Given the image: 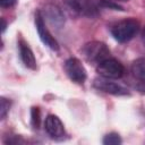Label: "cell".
<instances>
[{"label": "cell", "mask_w": 145, "mask_h": 145, "mask_svg": "<svg viewBox=\"0 0 145 145\" xmlns=\"http://www.w3.org/2000/svg\"><path fill=\"white\" fill-rule=\"evenodd\" d=\"M0 103H1V106H0V118L5 119L7 113L9 112V109H10V101L7 100L6 97H1L0 99Z\"/></svg>", "instance_id": "9a60e30c"}, {"label": "cell", "mask_w": 145, "mask_h": 145, "mask_svg": "<svg viewBox=\"0 0 145 145\" xmlns=\"http://www.w3.org/2000/svg\"><path fill=\"white\" fill-rule=\"evenodd\" d=\"M45 15L49 18L50 23L52 25H56L58 27L62 26V24L65 23V16L61 11V9L54 5H49L45 8Z\"/></svg>", "instance_id": "30bf717a"}, {"label": "cell", "mask_w": 145, "mask_h": 145, "mask_svg": "<svg viewBox=\"0 0 145 145\" xmlns=\"http://www.w3.org/2000/svg\"><path fill=\"white\" fill-rule=\"evenodd\" d=\"M138 29L139 23L134 18H128L113 25L111 28V34L116 41L123 43L131 40L137 34Z\"/></svg>", "instance_id": "6da1fadb"}, {"label": "cell", "mask_w": 145, "mask_h": 145, "mask_svg": "<svg viewBox=\"0 0 145 145\" xmlns=\"http://www.w3.org/2000/svg\"><path fill=\"white\" fill-rule=\"evenodd\" d=\"M35 27H36V31H37L39 36H40L41 41L43 42V44L53 51H58L59 44H58L57 40L52 36V34L49 32V29L46 28L45 23H44V18H43L40 10H37L35 12Z\"/></svg>", "instance_id": "277c9868"}, {"label": "cell", "mask_w": 145, "mask_h": 145, "mask_svg": "<svg viewBox=\"0 0 145 145\" xmlns=\"http://www.w3.org/2000/svg\"><path fill=\"white\" fill-rule=\"evenodd\" d=\"M65 70L68 77L77 84H83L86 80V77H87L86 69L77 58L67 59L65 62Z\"/></svg>", "instance_id": "5b68a950"}, {"label": "cell", "mask_w": 145, "mask_h": 145, "mask_svg": "<svg viewBox=\"0 0 145 145\" xmlns=\"http://www.w3.org/2000/svg\"><path fill=\"white\" fill-rule=\"evenodd\" d=\"M18 46H19V56H20L23 63L29 69H33V70L36 69V60H35L34 53L31 50V48L28 46V44L24 40L20 39L18 42Z\"/></svg>", "instance_id": "9c48e42d"}, {"label": "cell", "mask_w": 145, "mask_h": 145, "mask_svg": "<svg viewBox=\"0 0 145 145\" xmlns=\"http://www.w3.org/2000/svg\"><path fill=\"white\" fill-rule=\"evenodd\" d=\"M97 72L105 78H120L125 74V68L114 58H108L97 65Z\"/></svg>", "instance_id": "3957f363"}, {"label": "cell", "mask_w": 145, "mask_h": 145, "mask_svg": "<svg viewBox=\"0 0 145 145\" xmlns=\"http://www.w3.org/2000/svg\"><path fill=\"white\" fill-rule=\"evenodd\" d=\"M44 128L45 131L52 137V138H59L65 135V127L61 120L54 116V114H49L45 118L44 121Z\"/></svg>", "instance_id": "ba28073f"}, {"label": "cell", "mask_w": 145, "mask_h": 145, "mask_svg": "<svg viewBox=\"0 0 145 145\" xmlns=\"http://www.w3.org/2000/svg\"><path fill=\"white\" fill-rule=\"evenodd\" d=\"M142 41H143V44H144V46H145V27H144L143 33H142Z\"/></svg>", "instance_id": "ac0fdd59"}, {"label": "cell", "mask_w": 145, "mask_h": 145, "mask_svg": "<svg viewBox=\"0 0 145 145\" xmlns=\"http://www.w3.org/2000/svg\"><path fill=\"white\" fill-rule=\"evenodd\" d=\"M31 122L35 129L40 128L41 125V112L37 106H33L31 109Z\"/></svg>", "instance_id": "4fadbf2b"}, {"label": "cell", "mask_w": 145, "mask_h": 145, "mask_svg": "<svg viewBox=\"0 0 145 145\" xmlns=\"http://www.w3.org/2000/svg\"><path fill=\"white\" fill-rule=\"evenodd\" d=\"M118 1H129V0H118Z\"/></svg>", "instance_id": "d6986e66"}, {"label": "cell", "mask_w": 145, "mask_h": 145, "mask_svg": "<svg viewBox=\"0 0 145 145\" xmlns=\"http://www.w3.org/2000/svg\"><path fill=\"white\" fill-rule=\"evenodd\" d=\"M17 3V0H0V6L2 8H10Z\"/></svg>", "instance_id": "2e32d148"}, {"label": "cell", "mask_w": 145, "mask_h": 145, "mask_svg": "<svg viewBox=\"0 0 145 145\" xmlns=\"http://www.w3.org/2000/svg\"><path fill=\"white\" fill-rule=\"evenodd\" d=\"M131 72L136 79L145 83V58H138L133 62Z\"/></svg>", "instance_id": "8fae6325"}, {"label": "cell", "mask_w": 145, "mask_h": 145, "mask_svg": "<svg viewBox=\"0 0 145 145\" xmlns=\"http://www.w3.org/2000/svg\"><path fill=\"white\" fill-rule=\"evenodd\" d=\"M1 22H2V33L6 31V27H7V23H6V20H5V18H1Z\"/></svg>", "instance_id": "e0dca14e"}, {"label": "cell", "mask_w": 145, "mask_h": 145, "mask_svg": "<svg viewBox=\"0 0 145 145\" xmlns=\"http://www.w3.org/2000/svg\"><path fill=\"white\" fill-rule=\"evenodd\" d=\"M82 53L88 62L97 63V65L103 60L110 58L109 48L106 46L105 43L100 41H92L86 43L82 49Z\"/></svg>", "instance_id": "7a4b0ae2"}, {"label": "cell", "mask_w": 145, "mask_h": 145, "mask_svg": "<svg viewBox=\"0 0 145 145\" xmlns=\"http://www.w3.org/2000/svg\"><path fill=\"white\" fill-rule=\"evenodd\" d=\"M93 85L95 88L112 95H129V92L126 87H123L118 83L111 82L109 80V78H105V77L95 78Z\"/></svg>", "instance_id": "52a82bcc"}, {"label": "cell", "mask_w": 145, "mask_h": 145, "mask_svg": "<svg viewBox=\"0 0 145 145\" xmlns=\"http://www.w3.org/2000/svg\"><path fill=\"white\" fill-rule=\"evenodd\" d=\"M99 7L101 8H109V9H113V10H125L121 6H119L118 3H116L112 0H99Z\"/></svg>", "instance_id": "5bb4252c"}, {"label": "cell", "mask_w": 145, "mask_h": 145, "mask_svg": "<svg viewBox=\"0 0 145 145\" xmlns=\"http://www.w3.org/2000/svg\"><path fill=\"white\" fill-rule=\"evenodd\" d=\"M70 8L86 17H95L99 14V0H68Z\"/></svg>", "instance_id": "8992f818"}, {"label": "cell", "mask_w": 145, "mask_h": 145, "mask_svg": "<svg viewBox=\"0 0 145 145\" xmlns=\"http://www.w3.org/2000/svg\"><path fill=\"white\" fill-rule=\"evenodd\" d=\"M121 143H122L121 137L117 133H109L103 138V144L104 145H119Z\"/></svg>", "instance_id": "7c38bea8"}]
</instances>
